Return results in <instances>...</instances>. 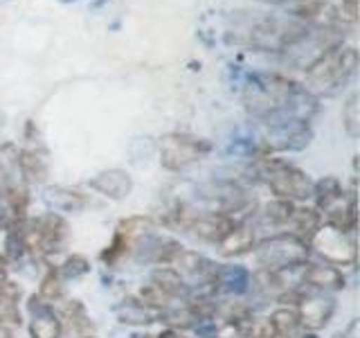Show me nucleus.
Instances as JSON below:
<instances>
[{
  "label": "nucleus",
  "instance_id": "obj_33",
  "mask_svg": "<svg viewBox=\"0 0 360 338\" xmlns=\"http://www.w3.org/2000/svg\"><path fill=\"white\" fill-rule=\"evenodd\" d=\"M262 3H270V5H290L295 0H262Z\"/></svg>",
  "mask_w": 360,
  "mask_h": 338
},
{
  "label": "nucleus",
  "instance_id": "obj_15",
  "mask_svg": "<svg viewBox=\"0 0 360 338\" xmlns=\"http://www.w3.org/2000/svg\"><path fill=\"white\" fill-rule=\"evenodd\" d=\"M239 219L225 217V214H217V212H202V214H194L187 223V230L196 237L200 242L207 244H219L225 234H228L234 223Z\"/></svg>",
  "mask_w": 360,
  "mask_h": 338
},
{
  "label": "nucleus",
  "instance_id": "obj_7",
  "mask_svg": "<svg viewBox=\"0 0 360 338\" xmlns=\"http://www.w3.org/2000/svg\"><path fill=\"white\" fill-rule=\"evenodd\" d=\"M214 151V144L205 138L189 133H165L160 142H158V156H160V165L167 172H185L187 167L200 163Z\"/></svg>",
  "mask_w": 360,
  "mask_h": 338
},
{
  "label": "nucleus",
  "instance_id": "obj_30",
  "mask_svg": "<svg viewBox=\"0 0 360 338\" xmlns=\"http://www.w3.org/2000/svg\"><path fill=\"white\" fill-rule=\"evenodd\" d=\"M56 270H59L61 280H79L90 273V259L84 257V255H68L63 262L56 266Z\"/></svg>",
  "mask_w": 360,
  "mask_h": 338
},
{
  "label": "nucleus",
  "instance_id": "obj_19",
  "mask_svg": "<svg viewBox=\"0 0 360 338\" xmlns=\"http://www.w3.org/2000/svg\"><path fill=\"white\" fill-rule=\"evenodd\" d=\"M20 300H22L20 284H16V282H11L7 277L0 282V327H3V330L16 332L22 325Z\"/></svg>",
  "mask_w": 360,
  "mask_h": 338
},
{
  "label": "nucleus",
  "instance_id": "obj_13",
  "mask_svg": "<svg viewBox=\"0 0 360 338\" xmlns=\"http://www.w3.org/2000/svg\"><path fill=\"white\" fill-rule=\"evenodd\" d=\"M180 251H183V246H180L176 239H172V237H158L151 232L144 234L133 248L138 262L155 264V266H169Z\"/></svg>",
  "mask_w": 360,
  "mask_h": 338
},
{
  "label": "nucleus",
  "instance_id": "obj_21",
  "mask_svg": "<svg viewBox=\"0 0 360 338\" xmlns=\"http://www.w3.org/2000/svg\"><path fill=\"white\" fill-rule=\"evenodd\" d=\"M20 149L14 142H5L0 146V199H3L9 189L18 185H27L25 178L20 174V161H18Z\"/></svg>",
  "mask_w": 360,
  "mask_h": 338
},
{
  "label": "nucleus",
  "instance_id": "obj_8",
  "mask_svg": "<svg viewBox=\"0 0 360 338\" xmlns=\"http://www.w3.org/2000/svg\"><path fill=\"white\" fill-rule=\"evenodd\" d=\"M311 142H313L311 122L286 120V122L268 124L264 131V138L259 140V156L302 151V149H307Z\"/></svg>",
  "mask_w": 360,
  "mask_h": 338
},
{
  "label": "nucleus",
  "instance_id": "obj_32",
  "mask_svg": "<svg viewBox=\"0 0 360 338\" xmlns=\"http://www.w3.org/2000/svg\"><path fill=\"white\" fill-rule=\"evenodd\" d=\"M356 334H358V320H352L347 330H342L335 338H356Z\"/></svg>",
  "mask_w": 360,
  "mask_h": 338
},
{
  "label": "nucleus",
  "instance_id": "obj_27",
  "mask_svg": "<svg viewBox=\"0 0 360 338\" xmlns=\"http://www.w3.org/2000/svg\"><path fill=\"white\" fill-rule=\"evenodd\" d=\"M295 208H297V203H290L284 199H273V201H268L266 206H262V210L257 214H259V221L264 225H270V228H284V225H288Z\"/></svg>",
  "mask_w": 360,
  "mask_h": 338
},
{
  "label": "nucleus",
  "instance_id": "obj_29",
  "mask_svg": "<svg viewBox=\"0 0 360 338\" xmlns=\"http://www.w3.org/2000/svg\"><path fill=\"white\" fill-rule=\"evenodd\" d=\"M39 296H41L45 302H50V304L63 298V280H61L59 270H56L54 266H48V270H45V275L41 277Z\"/></svg>",
  "mask_w": 360,
  "mask_h": 338
},
{
  "label": "nucleus",
  "instance_id": "obj_17",
  "mask_svg": "<svg viewBox=\"0 0 360 338\" xmlns=\"http://www.w3.org/2000/svg\"><path fill=\"white\" fill-rule=\"evenodd\" d=\"M112 313H115L120 325H127V327H149L153 323L162 320V311L149 307V304L142 302L138 296H129L120 300L115 307H112Z\"/></svg>",
  "mask_w": 360,
  "mask_h": 338
},
{
  "label": "nucleus",
  "instance_id": "obj_6",
  "mask_svg": "<svg viewBox=\"0 0 360 338\" xmlns=\"http://www.w3.org/2000/svg\"><path fill=\"white\" fill-rule=\"evenodd\" d=\"M27 255L34 259H48L50 255L61 253L70 239V225L61 214L45 212L22 223Z\"/></svg>",
  "mask_w": 360,
  "mask_h": 338
},
{
  "label": "nucleus",
  "instance_id": "obj_4",
  "mask_svg": "<svg viewBox=\"0 0 360 338\" xmlns=\"http://www.w3.org/2000/svg\"><path fill=\"white\" fill-rule=\"evenodd\" d=\"M257 161V174L273 192L275 199H284L290 203H302L311 199L313 178L304 169L275 156H259Z\"/></svg>",
  "mask_w": 360,
  "mask_h": 338
},
{
  "label": "nucleus",
  "instance_id": "obj_35",
  "mask_svg": "<svg viewBox=\"0 0 360 338\" xmlns=\"http://www.w3.org/2000/svg\"><path fill=\"white\" fill-rule=\"evenodd\" d=\"M108 0H95V7H101V5H106Z\"/></svg>",
  "mask_w": 360,
  "mask_h": 338
},
{
  "label": "nucleus",
  "instance_id": "obj_26",
  "mask_svg": "<svg viewBox=\"0 0 360 338\" xmlns=\"http://www.w3.org/2000/svg\"><path fill=\"white\" fill-rule=\"evenodd\" d=\"M268 325H270V330H273L275 338H297L304 332L302 325H300L297 309L288 307V304H284V307H279L270 313Z\"/></svg>",
  "mask_w": 360,
  "mask_h": 338
},
{
  "label": "nucleus",
  "instance_id": "obj_24",
  "mask_svg": "<svg viewBox=\"0 0 360 338\" xmlns=\"http://www.w3.org/2000/svg\"><path fill=\"white\" fill-rule=\"evenodd\" d=\"M288 225L292 228L290 230L292 234L300 237L302 242L309 244L313 239V234L324 225V217H322V212L318 208L304 206V208H295V212H292Z\"/></svg>",
  "mask_w": 360,
  "mask_h": 338
},
{
  "label": "nucleus",
  "instance_id": "obj_1",
  "mask_svg": "<svg viewBox=\"0 0 360 338\" xmlns=\"http://www.w3.org/2000/svg\"><path fill=\"white\" fill-rule=\"evenodd\" d=\"M243 106L264 127L286 120L311 122L320 108V101L304 84L277 75V73H252L243 86Z\"/></svg>",
  "mask_w": 360,
  "mask_h": 338
},
{
  "label": "nucleus",
  "instance_id": "obj_22",
  "mask_svg": "<svg viewBox=\"0 0 360 338\" xmlns=\"http://www.w3.org/2000/svg\"><path fill=\"white\" fill-rule=\"evenodd\" d=\"M151 284L160 289L169 300H178V302H187L191 298V289L187 282L180 277V273L174 266H155L153 273L149 277Z\"/></svg>",
  "mask_w": 360,
  "mask_h": 338
},
{
  "label": "nucleus",
  "instance_id": "obj_12",
  "mask_svg": "<svg viewBox=\"0 0 360 338\" xmlns=\"http://www.w3.org/2000/svg\"><path fill=\"white\" fill-rule=\"evenodd\" d=\"M300 325L304 332H320L324 330L335 313V300L326 298L324 293H304L302 300L295 304Z\"/></svg>",
  "mask_w": 360,
  "mask_h": 338
},
{
  "label": "nucleus",
  "instance_id": "obj_23",
  "mask_svg": "<svg viewBox=\"0 0 360 338\" xmlns=\"http://www.w3.org/2000/svg\"><path fill=\"white\" fill-rule=\"evenodd\" d=\"M311 199L315 201V208L322 212V217L326 212H331L333 208H338L340 203H345L347 199V189L340 183V178L335 176H324L318 183H313V192Z\"/></svg>",
  "mask_w": 360,
  "mask_h": 338
},
{
  "label": "nucleus",
  "instance_id": "obj_2",
  "mask_svg": "<svg viewBox=\"0 0 360 338\" xmlns=\"http://www.w3.org/2000/svg\"><path fill=\"white\" fill-rule=\"evenodd\" d=\"M358 70V50L345 41L326 48L304 68V88L318 95H333L354 79Z\"/></svg>",
  "mask_w": 360,
  "mask_h": 338
},
{
  "label": "nucleus",
  "instance_id": "obj_18",
  "mask_svg": "<svg viewBox=\"0 0 360 338\" xmlns=\"http://www.w3.org/2000/svg\"><path fill=\"white\" fill-rule=\"evenodd\" d=\"M43 203L48 212L54 214H77L88 206V199L79 189L65 187V185H50L43 189Z\"/></svg>",
  "mask_w": 360,
  "mask_h": 338
},
{
  "label": "nucleus",
  "instance_id": "obj_9",
  "mask_svg": "<svg viewBox=\"0 0 360 338\" xmlns=\"http://www.w3.org/2000/svg\"><path fill=\"white\" fill-rule=\"evenodd\" d=\"M309 248L322 259L324 264H331L335 268L356 266V262H358L356 234L331 228V225H326V223L313 234V239L309 242Z\"/></svg>",
  "mask_w": 360,
  "mask_h": 338
},
{
  "label": "nucleus",
  "instance_id": "obj_11",
  "mask_svg": "<svg viewBox=\"0 0 360 338\" xmlns=\"http://www.w3.org/2000/svg\"><path fill=\"white\" fill-rule=\"evenodd\" d=\"M27 313H30V325L27 332L30 338H61L65 327L59 311L54 309V304L45 302L39 293H32L27 298Z\"/></svg>",
  "mask_w": 360,
  "mask_h": 338
},
{
  "label": "nucleus",
  "instance_id": "obj_25",
  "mask_svg": "<svg viewBox=\"0 0 360 338\" xmlns=\"http://www.w3.org/2000/svg\"><path fill=\"white\" fill-rule=\"evenodd\" d=\"M250 270L241 264H221L217 287L223 293H230V296H243L250 289Z\"/></svg>",
  "mask_w": 360,
  "mask_h": 338
},
{
  "label": "nucleus",
  "instance_id": "obj_31",
  "mask_svg": "<svg viewBox=\"0 0 360 338\" xmlns=\"http://www.w3.org/2000/svg\"><path fill=\"white\" fill-rule=\"evenodd\" d=\"M342 127L352 140L360 135V106H358V93H352L347 97L342 106Z\"/></svg>",
  "mask_w": 360,
  "mask_h": 338
},
{
  "label": "nucleus",
  "instance_id": "obj_14",
  "mask_svg": "<svg viewBox=\"0 0 360 338\" xmlns=\"http://www.w3.org/2000/svg\"><path fill=\"white\" fill-rule=\"evenodd\" d=\"M88 187L110 201H124V199H129L133 192V176L127 169L112 167V169H104V172L95 174L88 180Z\"/></svg>",
  "mask_w": 360,
  "mask_h": 338
},
{
  "label": "nucleus",
  "instance_id": "obj_37",
  "mask_svg": "<svg viewBox=\"0 0 360 338\" xmlns=\"http://www.w3.org/2000/svg\"><path fill=\"white\" fill-rule=\"evenodd\" d=\"M79 338H97V336H90V334H88V336H79Z\"/></svg>",
  "mask_w": 360,
  "mask_h": 338
},
{
  "label": "nucleus",
  "instance_id": "obj_36",
  "mask_svg": "<svg viewBox=\"0 0 360 338\" xmlns=\"http://www.w3.org/2000/svg\"><path fill=\"white\" fill-rule=\"evenodd\" d=\"M61 3H77V0H61Z\"/></svg>",
  "mask_w": 360,
  "mask_h": 338
},
{
  "label": "nucleus",
  "instance_id": "obj_3",
  "mask_svg": "<svg viewBox=\"0 0 360 338\" xmlns=\"http://www.w3.org/2000/svg\"><path fill=\"white\" fill-rule=\"evenodd\" d=\"M313 27L304 25L302 20L292 16H264L255 18L245 27L243 43L250 45L257 52H275L286 54L307 37Z\"/></svg>",
  "mask_w": 360,
  "mask_h": 338
},
{
  "label": "nucleus",
  "instance_id": "obj_10",
  "mask_svg": "<svg viewBox=\"0 0 360 338\" xmlns=\"http://www.w3.org/2000/svg\"><path fill=\"white\" fill-rule=\"evenodd\" d=\"M151 230H153V219L144 217V214H135V217L122 219L115 225V232H112L110 244L99 255L101 264L108 266V268H115L122 259H127L133 253L135 244H138L144 234H149Z\"/></svg>",
  "mask_w": 360,
  "mask_h": 338
},
{
  "label": "nucleus",
  "instance_id": "obj_28",
  "mask_svg": "<svg viewBox=\"0 0 360 338\" xmlns=\"http://www.w3.org/2000/svg\"><path fill=\"white\" fill-rule=\"evenodd\" d=\"M59 315L63 320V327L68 323L70 325V332H77L79 336H88L86 332L93 330V320H90V315H88L82 300H68Z\"/></svg>",
  "mask_w": 360,
  "mask_h": 338
},
{
  "label": "nucleus",
  "instance_id": "obj_20",
  "mask_svg": "<svg viewBox=\"0 0 360 338\" xmlns=\"http://www.w3.org/2000/svg\"><path fill=\"white\" fill-rule=\"evenodd\" d=\"M257 246V237H255V228L248 225L245 221H236L234 228L223 237V239L217 244L219 255L221 257H243L248 253H252Z\"/></svg>",
  "mask_w": 360,
  "mask_h": 338
},
{
  "label": "nucleus",
  "instance_id": "obj_34",
  "mask_svg": "<svg viewBox=\"0 0 360 338\" xmlns=\"http://www.w3.org/2000/svg\"><path fill=\"white\" fill-rule=\"evenodd\" d=\"M0 338H14V332H11V330H3V327H0Z\"/></svg>",
  "mask_w": 360,
  "mask_h": 338
},
{
  "label": "nucleus",
  "instance_id": "obj_5",
  "mask_svg": "<svg viewBox=\"0 0 360 338\" xmlns=\"http://www.w3.org/2000/svg\"><path fill=\"white\" fill-rule=\"evenodd\" d=\"M255 257L259 268L275 270V273H286V270L302 268L309 262L311 248L307 242L292 232H279L273 237H266L264 242L255 246Z\"/></svg>",
  "mask_w": 360,
  "mask_h": 338
},
{
  "label": "nucleus",
  "instance_id": "obj_16",
  "mask_svg": "<svg viewBox=\"0 0 360 338\" xmlns=\"http://www.w3.org/2000/svg\"><path fill=\"white\" fill-rule=\"evenodd\" d=\"M302 284L315 293H329L345 289L347 280L340 268L324 262H307L302 266Z\"/></svg>",
  "mask_w": 360,
  "mask_h": 338
}]
</instances>
